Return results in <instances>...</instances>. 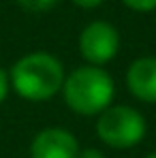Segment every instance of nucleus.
I'll list each match as a JSON object with an SVG mask.
<instances>
[{"label": "nucleus", "instance_id": "5", "mask_svg": "<svg viewBox=\"0 0 156 158\" xmlns=\"http://www.w3.org/2000/svg\"><path fill=\"white\" fill-rule=\"evenodd\" d=\"M79 150L77 137L60 126H47L39 131L28 148L30 158H77Z\"/></svg>", "mask_w": 156, "mask_h": 158}, {"label": "nucleus", "instance_id": "9", "mask_svg": "<svg viewBox=\"0 0 156 158\" xmlns=\"http://www.w3.org/2000/svg\"><path fill=\"white\" fill-rule=\"evenodd\" d=\"M11 92V81H9V71L0 66V105L4 103V98Z\"/></svg>", "mask_w": 156, "mask_h": 158}, {"label": "nucleus", "instance_id": "8", "mask_svg": "<svg viewBox=\"0 0 156 158\" xmlns=\"http://www.w3.org/2000/svg\"><path fill=\"white\" fill-rule=\"evenodd\" d=\"M124 6H129L130 11H137V13H150L156 9V0H122Z\"/></svg>", "mask_w": 156, "mask_h": 158}, {"label": "nucleus", "instance_id": "2", "mask_svg": "<svg viewBox=\"0 0 156 158\" xmlns=\"http://www.w3.org/2000/svg\"><path fill=\"white\" fill-rule=\"evenodd\" d=\"M60 92L64 105L73 113L90 118V115H101L109 105H113L116 81L103 66L83 64L64 77Z\"/></svg>", "mask_w": 156, "mask_h": 158}, {"label": "nucleus", "instance_id": "10", "mask_svg": "<svg viewBox=\"0 0 156 158\" xmlns=\"http://www.w3.org/2000/svg\"><path fill=\"white\" fill-rule=\"evenodd\" d=\"M77 158H107V154L99 148H81Z\"/></svg>", "mask_w": 156, "mask_h": 158}, {"label": "nucleus", "instance_id": "4", "mask_svg": "<svg viewBox=\"0 0 156 158\" xmlns=\"http://www.w3.org/2000/svg\"><path fill=\"white\" fill-rule=\"evenodd\" d=\"M120 52V32L109 22H90L79 34V53L90 66H105Z\"/></svg>", "mask_w": 156, "mask_h": 158}, {"label": "nucleus", "instance_id": "6", "mask_svg": "<svg viewBox=\"0 0 156 158\" xmlns=\"http://www.w3.org/2000/svg\"><path fill=\"white\" fill-rule=\"evenodd\" d=\"M126 88L141 103L156 105V58L141 56L133 60L126 71Z\"/></svg>", "mask_w": 156, "mask_h": 158}, {"label": "nucleus", "instance_id": "7", "mask_svg": "<svg viewBox=\"0 0 156 158\" xmlns=\"http://www.w3.org/2000/svg\"><path fill=\"white\" fill-rule=\"evenodd\" d=\"M56 2L58 0H17V4L30 13H45L56 6Z\"/></svg>", "mask_w": 156, "mask_h": 158}, {"label": "nucleus", "instance_id": "11", "mask_svg": "<svg viewBox=\"0 0 156 158\" xmlns=\"http://www.w3.org/2000/svg\"><path fill=\"white\" fill-rule=\"evenodd\" d=\"M75 4H77L79 9H96L103 0H73Z\"/></svg>", "mask_w": 156, "mask_h": 158}, {"label": "nucleus", "instance_id": "1", "mask_svg": "<svg viewBox=\"0 0 156 158\" xmlns=\"http://www.w3.org/2000/svg\"><path fill=\"white\" fill-rule=\"evenodd\" d=\"M64 66L49 52H30L15 60L9 69L11 90L30 103H45L53 98L64 83Z\"/></svg>", "mask_w": 156, "mask_h": 158}, {"label": "nucleus", "instance_id": "3", "mask_svg": "<svg viewBox=\"0 0 156 158\" xmlns=\"http://www.w3.org/2000/svg\"><path fill=\"white\" fill-rule=\"evenodd\" d=\"M148 122L139 109L130 105H109L96 115V137L107 148L130 150L143 141Z\"/></svg>", "mask_w": 156, "mask_h": 158}, {"label": "nucleus", "instance_id": "12", "mask_svg": "<svg viewBox=\"0 0 156 158\" xmlns=\"http://www.w3.org/2000/svg\"><path fill=\"white\" fill-rule=\"evenodd\" d=\"M143 158H156V152H150V154H145Z\"/></svg>", "mask_w": 156, "mask_h": 158}]
</instances>
